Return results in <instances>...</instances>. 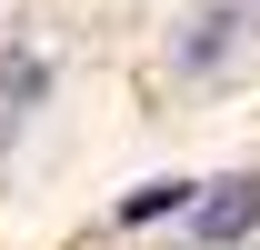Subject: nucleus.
<instances>
[{
	"label": "nucleus",
	"mask_w": 260,
	"mask_h": 250,
	"mask_svg": "<svg viewBox=\"0 0 260 250\" xmlns=\"http://www.w3.org/2000/svg\"><path fill=\"white\" fill-rule=\"evenodd\" d=\"M190 230H200L210 250L250 240V230H260V180H210V190L190 200Z\"/></svg>",
	"instance_id": "f257e3e1"
},
{
	"label": "nucleus",
	"mask_w": 260,
	"mask_h": 250,
	"mask_svg": "<svg viewBox=\"0 0 260 250\" xmlns=\"http://www.w3.org/2000/svg\"><path fill=\"white\" fill-rule=\"evenodd\" d=\"M170 200H180V180H150V190H130V200H120V220H160Z\"/></svg>",
	"instance_id": "f03ea898"
}]
</instances>
